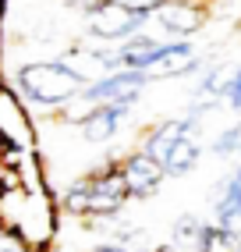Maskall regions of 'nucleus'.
<instances>
[{"label": "nucleus", "mask_w": 241, "mask_h": 252, "mask_svg": "<svg viewBox=\"0 0 241 252\" xmlns=\"http://www.w3.org/2000/svg\"><path fill=\"white\" fill-rule=\"evenodd\" d=\"M14 89L22 93V99H29L32 107L43 110H57L64 103L82 96L85 78L71 68L67 61H32L22 64L14 71Z\"/></svg>", "instance_id": "nucleus-1"}, {"label": "nucleus", "mask_w": 241, "mask_h": 252, "mask_svg": "<svg viewBox=\"0 0 241 252\" xmlns=\"http://www.w3.org/2000/svg\"><path fill=\"white\" fill-rule=\"evenodd\" d=\"M128 189L120 178V167L110 163L96 174H85L82 181L67 185V192L60 195V206L75 217H114L120 206L128 203Z\"/></svg>", "instance_id": "nucleus-2"}, {"label": "nucleus", "mask_w": 241, "mask_h": 252, "mask_svg": "<svg viewBox=\"0 0 241 252\" xmlns=\"http://www.w3.org/2000/svg\"><path fill=\"white\" fill-rule=\"evenodd\" d=\"M146 82H149L146 71L114 68L110 75L89 82L78 99H85V103H124V107H135V103H139V96H142V89H146Z\"/></svg>", "instance_id": "nucleus-3"}, {"label": "nucleus", "mask_w": 241, "mask_h": 252, "mask_svg": "<svg viewBox=\"0 0 241 252\" xmlns=\"http://www.w3.org/2000/svg\"><path fill=\"white\" fill-rule=\"evenodd\" d=\"M85 22H89L92 39H99V43H117L120 39L124 43L128 36H135V32L149 22V14L128 11V7L114 4V0H99L92 11H85Z\"/></svg>", "instance_id": "nucleus-4"}, {"label": "nucleus", "mask_w": 241, "mask_h": 252, "mask_svg": "<svg viewBox=\"0 0 241 252\" xmlns=\"http://www.w3.org/2000/svg\"><path fill=\"white\" fill-rule=\"evenodd\" d=\"M120 167V178H124V189L128 195L135 199H149V195H156L160 192V185H163V167L160 160H152L146 149H135V153H128L124 160H117Z\"/></svg>", "instance_id": "nucleus-5"}, {"label": "nucleus", "mask_w": 241, "mask_h": 252, "mask_svg": "<svg viewBox=\"0 0 241 252\" xmlns=\"http://www.w3.org/2000/svg\"><path fill=\"white\" fill-rule=\"evenodd\" d=\"M156 18L170 36H192L206 25L210 11H206V0H163V4L152 11Z\"/></svg>", "instance_id": "nucleus-6"}, {"label": "nucleus", "mask_w": 241, "mask_h": 252, "mask_svg": "<svg viewBox=\"0 0 241 252\" xmlns=\"http://www.w3.org/2000/svg\"><path fill=\"white\" fill-rule=\"evenodd\" d=\"M128 110L131 107H124V103H92V110H85L75 125L85 142H110L120 131V125H124Z\"/></svg>", "instance_id": "nucleus-7"}, {"label": "nucleus", "mask_w": 241, "mask_h": 252, "mask_svg": "<svg viewBox=\"0 0 241 252\" xmlns=\"http://www.w3.org/2000/svg\"><path fill=\"white\" fill-rule=\"evenodd\" d=\"M199 160H202V146H199V139H195V131H184V135H178V139L160 153V167H163L167 178L192 174L195 167H199Z\"/></svg>", "instance_id": "nucleus-8"}, {"label": "nucleus", "mask_w": 241, "mask_h": 252, "mask_svg": "<svg viewBox=\"0 0 241 252\" xmlns=\"http://www.w3.org/2000/svg\"><path fill=\"white\" fill-rule=\"evenodd\" d=\"M216 224H227V227H238L241 224V163L227 174V181L220 185V195H216Z\"/></svg>", "instance_id": "nucleus-9"}, {"label": "nucleus", "mask_w": 241, "mask_h": 252, "mask_svg": "<svg viewBox=\"0 0 241 252\" xmlns=\"http://www.w3.org/2000/svg\"><path fill=\"white\" fill-rule=\"evenodd\" d=\"M192 252H241V234L238 227H227V224H202L199 231V242Z\"/></svg>", "instance_id": "nucleus-10"}, {"label": "nucleus", "mask_w": 241, "mask_h": 252, "mask_svg": "<svg viewBox=\"0 0 241 252\" xmlns=\"http://www.w3.org/2000/svg\"><path fill=\"white\" fill-rule=\"evenodd\" d=\"M199 231H202V220L195 213H184V217H178V224H174V242L178 249H184V252H192L195 249V242H199Z\"/></svg>", "instance_id": "nucleus-11"}, {"label": "nucleus", "mask_w": 241, "mask_h": 252, "mask_svg": "<svg viewBox=\"0 0 241 252\" xmlns=\"http://www.w3.org/2000/svg\"><path fill=\"white\" fill-rule=\"evenodd\" d=\"M238 121L227 128V131H220V135H216V142H213V157H234L238 153Z\"/></svg>", "instance_id": "nucleus-12"}, {"label": "nucleus", "mask_w": 241, "mask_h": 252, "mask_svg": "<svg viewBox=\"0 0 241 252\" xmlns=\"http://www.w3.org/2000/svg\"><path fill=\"white\" fill-rule=\"evenodd\" d=\"M220 99H227V107L241 114V68L234 75H227V82H223V96Z\"/></svg>", "instance_id": "nucleus-13"}, {"label": "nucleus", "mask_w": 241, "mask_h": 252, "mask_svg": "<svg viewBox=\"0 0 241 252\" xmlns=\"http://www.w3.org/2000/svg\"><path fill=\"white\" fill-rule=\"evenodd\" d=\"M114 4L128 7V11H139V14H149V18H152V11H156L163 0H114Z\"/></svg>", "instance_id": "nucleus-14"}, {"label": "nucleus", "mask_w": 241, "mask_h": 252, "mask_svg": "<svg viewBox=\"0 0 241 252\" xmlns=\"http://www.w3.org/2000/svg\"><path fill=\"white\" fill-rule=\"evenodd\" d=\"M92 252H131V249H128L124 242H117V238H114V242H99Z\"/></svg>", "instance_id": "nucleus-15"}, {"label": "nucleus", "mask_w": 241, "mask_h": 252, "mask_svg": "<svg viewBox=\"0 0 241 252\" xmlns=\"http://www.w3.org/2000/svg\"><path fill=\"white\" fill-rule=\"evenodd\" d=\"M238 128H241V121H238ZM234 157H241V131H238V153Z\"/></svg>", "instance_id": "nucleus-16"}]
</instances>
